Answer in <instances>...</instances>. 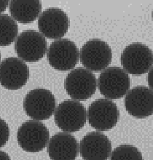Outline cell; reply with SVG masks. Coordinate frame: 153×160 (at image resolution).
I'll return each instance as SVG.
<instances>
[{
	"instance_id": "obj_1",
	"label": "cell",
	"mask_w": 153,
	"mask_h": 160,
	"mask_svg": "<svg viewBox=\"0 0 153 160\" xmlns=\"http://www.w3.org/2000/svg\"><path fill=\"white\" fill-rule=\"evenodd\" d=\"M54 119L59 128L68 132L78 131L85 125L87 112L85 106L76 100H66L58 106Z\"/></svg>"
},
{
	"instance_id": "obj_2",
	"label": "cell",
	"mask_w": 153,
	"mask_h": 160,
	"mask_svg": "<svg viewBox=\"0 0 153 160\" xmlns=\"http://www.w3.org/2000/svg\"><path fill=\"white\" fill-rule=\"evenodd\" d=\"M49 135V130L43 123L37 120H28L20 126L17 140L26 152H38L45 148Z\"/></svg>"
},
{
	"instance_id": "obj_3",
	"label": "cell",
	"mask_w": 153,
	"mask_h": 160,
	"mask_svg": "<svg viewBox=\"0 0 153 160\" xmlns=\"http://www.w3.org/2000/svg\"><path fill=\"white\" fill-rule=\"evenodd\" d=\"M98 85L99 91L106 98H120L129 90V75L118 66H111L101 73Z\"/></svg>"
},
{
	"instance_id": "obj_4",
	"label": "cell",
	"mask_w": 153,
	"mask_h": 160,
	"mask_svg": "<svg viewBox=\"0 0 153 160\" xmlns=\"http://www.w3.org/2000/svg\"><path fill=\"white\" fill-rule=\"evenodd\" d=\"M15 50L22 61L36 62L45 55L47 42L41 33L35 30H25L15 40Z\"/></svg>"
},
{
	"instance_id": "obj_5",
	"label": "cell",
	"mask_w": 153,
	"mask_h": 160,
	"mask_svg": "<svg viewBox=\"0 0 153 160\" xmlns=\"http://www.w3.org/2000/svg\"><path fill=\"white\" fill-rule=\"evenodd\" d=\"M56 101L50 90L36 88L26 94L23 107L28 116L37 120L47 119L54 112Z\"/></svg>"
},
{
	"instance_id": "obj_6",
	"label": "cell",
	"mask_w": 153,
	"mask_h": 160,
	"mask_svg": "<svg viewBox=\"0 0 153 160\" xmlns=\"http://www.w3.org/2000/svg\"><path fill=\"white\" fill-rule=\"evenodd\" d=\"M79 50L74 42L68 39L55 40L50 45L47 58L50 65L59 71H69L79 61Z\"/></svg>"
},
{
	"instance_id": "obj_7",
	"label": "cell",
	"mask_w": 153,
	"mask_h": 160,
	"mask_svg": "<svg viewBox=\"0 0 153 160\" xmlns=\"http://www.w3.org/2000/svg\"><path fill=\"white\" fill-rule=\"evenodd\" d=\"M120 112L117 104L106 98L95 100L89 106L88 119L90 125L97 130H110L117 123Z\"/></svg>"
},
{
	"instance_id": "obj_8",
	"label": "cell",
	"mask_w": 153,
	"mask_h": 160,
	"mask_svg": "<svg viewBox=\"0 0 153 160\" xmlns=\"http://www.w3.org/2000/svg\"><path fill=\"white\" fill-rule=\"evenodd\" d=\"M80 61L88 70H103L112 60V52L107 43L99 39H90L82 47Z\"/></svg>"
},
{
	"instance_id": "obj_9",
	"label": "cell",
	"mask_w": 153,
	"mask_h": 160,
	"mask_svg": "<svg viewBox=\"0 0 153 160\" xmlns=\"http://www.w3.org/2000/svg\"><path fill=\"white\" fill-rule=\"evenodd\" d=\"M120 61L123 68L128 74H144L152 65V52L145 44L133 43L124 49Z\"/></svg>"
},
{
	"instance_id": "obj_10",
	"label": "cell",
	"mask_w": 153,
	"mask_h": 160,
	"mask_svg": "<svg viewBox=\"0 0 153 160\" xmlns=\"http://www.w3.org/2000/svg\"><path fill=\"white\" fill-rule=\"evenodd\" d=\"M96 78L90 71L79 68L73 70L65 79V89L68 95L75 100H86L96 90Z\"/></svg>"
},
{
	"instance_id": "obj_11",
	"label": "cell",
	"mask_w": 153,
	"mask_h": 160,
	"mask_svg": "<svg viewBox=\"0 0 153 160\" xmlns=\"http://www.w3.org/2000/svg\"><path fill=\"white\" fill-rule=\"evenodd\" d=\"M29 71L25 62L15 57L4 59L0 63V84L10 90L20 89L26 84Z\"/></svg>"
},
{
	"instance_id": "obj_12",
	"label": "cell",
	"mask_w": 153,
	"mask_h": 160,
	"mask_svg": "<svg viewBox=\"0 0 153 160\" xmlns=\"http://www.w3.org/2000/svg\"><path fill=\"white\" fill-rule=\"evenodd\" d=\"M38 28L41 34L47 38H61L68 31L67 15L60 8H48L39 15Z\"/></svg>"
},
{
	"instance_id": "obj_13",
	"label": "cell",
	"mask_w": 153,
	"mask_h": 160,
	"mask_svg": "<svg viewBox=\"0 0 153 160\" xmlns=\"http://www.w3.org/2000/svg\"><path fill=\"white\" fill-rule=\"evenodd\" d=\"M112 143L102 132H88L80 141L79 153L84 160H107L112 152Z\"/></svg>"
},
{
	"instance_id": "obj_14",
	"label": "cell",
	"mask_w": 153,
	"mask_h": 160,
	"mask_svg": "<svg viewBox=\"0 0 153 160\" xmlns=\"http://www.w3.org/2000/svg\"><path fill=\"white\" fill-rule=\"evenodd\" d=\"M127 112L136 118H146L152 114V92L146 86L130 89L125 98Z\"/></svg>"
},
{
	"instance_id": "obj_15",
	"label": "cell",
	"mask_w": 153,
	"mask_h": 160,
	"mask_svg": "<svg viewBox=\"0 0 153 160\" xmlns=\"http://www.w3.org/2000/svg\"><path fill=\"white\" fill-rule=\"evenodd\" d=\"M78 152L77 139L69 132L56 133L48 143V153L52 160H75Z\"/></svg>"
},
{
	"instance_id": "obj_16",
	"label": "cell",
	"mask_w": 153,
	"mask_h": 160,
	"mask_svg": "<svg viewBox=\"0 0 153 160\" xmlns=\"http://www.w3.org/2000/svg\"><path fill=\"white\" fill-rule=\"evenodd\" d=\"M9 8L13 19L21 23H30L40 15L42 4L39 0H13Z\"/></svg>"
},
{
	"instance_id": "obj_17",
	"label": "cell",
	"mask_w": 153,
	"mask_h": 160,
	"mask_svg": "<svg viewBox=\"0 0 153 160\" xmlns=\"http://www.w3.org/2000/svg\"><path fill=\"white\" fill-rule=\"evenodd\" d=\"M18 32L16 21L6 14H0V46H8L15 41Z\"/></svg>"
},
{
	"instance_id": "obj_18",
	"label": "cell",
	"mask_w": 153,
	"mask_h": 160,
	"mask_svg": "<svg viewBox=\"0 0 153 160\" xmlns=\"http://www.w3.org/2000/svg\"><path fill=\"white\" fill-rule=\"evenodd\" d=\"M110 160H143V157L140 151L134 146L123 144L115 148Z\"/></svg>"
},
{
	"instance_id": "obj_19",
	"label": "cell",
	"mask_w": 153,
	"mask_h": 160,
	"mask_svg": "<svg viewBox=\"0 0 153 160\" xmlns=\"http://www.w3.org/2000/svg\"><path fill=\"white\" fill-rule=\"evenodd\" d=\"M10 137V128L4 119L0 118V147L4 146Z\"/></svg>"
},
{
	"instance_id": "obj_20",
	"label": "cell",
	"mask_w": 153,
	"mask_h": 160,
	"mask_svg": "<svg viewBox=\"0 0 153 160\" xmlns=\"http://www.w3.org/2000/svg\"><path fill=\"white\" fill-rule=\"evenodd\" d=\"M9 3H10V2L8 0H0V13L5 10Z\"/></svg>"
},
{
	"instance_id": "obj_21",
	"label": "cell",
	"mask_w": 153,
	"mask_h": 160,
	"mask_svg": "<svg viewBox=\"0 0 153 160\" xmlns=\"http://www.w3.org/2000/svg\"><path fill=\"white\" fill-rule=\"evenodd\" d=\"M0 160H11L9 155L3 151H0Z\"/></svg>"
},
{
	"instance_id": "obj_22",
	"label": "cell",
	"mask_w": 153,
	"mask_h": 160,
	"mask_svg": "<svg viewBox=\"0 0 153 160\" xmlns=\"http://www.w3.org/2000/svg\"><path fill=\"white\" fill-rule=\"evenodd\" d=\"M0 60H1V54H0Z\"/></svg>"
}]
</instances>
